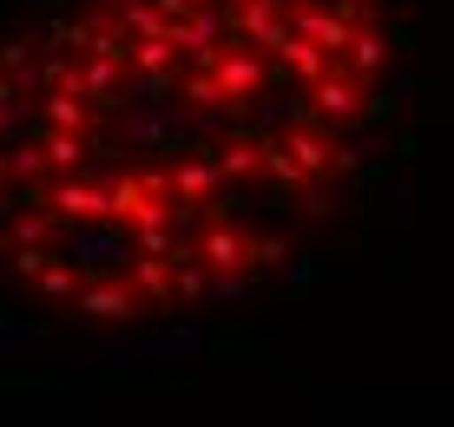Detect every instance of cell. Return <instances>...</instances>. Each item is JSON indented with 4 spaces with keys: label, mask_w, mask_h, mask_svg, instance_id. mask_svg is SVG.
<instances>
[{
    "label": "cell",
    "mask_w": 454,
    "mask_h": 427,
    "mask_svg": "<svg viewBox=\"0 0 454 427\" xmlns=\"http://www.w3.org/2000/svg\"><path fill=\"white\" fill-rule=\"evenodd\" d=\"M388 46H395V40H388L382 27H356V40H349V53H342V66H349V73L369 86V79L388 66Z\"/></svg>",
    "instance_id": "obj_7"
},
{
    "label": "cell",
    "mask_w": 454,
    "mask_h": 427,
    "mask_svg": "<svg viewBox=\"0 0 454 427\" xmlns=\"http://www.w3.org/2000/svg\"><path fill=\"white\" fill-rule=\"evenodd\" d=\"M198 257H205L211 270H244V263H250V237H244V230H231V224H217V230H205Z\"/></svg>",
    "instance_id": "obj_8"
},
{
    "label": "cell",
    "mask_w": 454,
    "mask_h": 427,
    "mask_svg": "<svg viewBox=\"0 0 454 427\" xmlns=\"http://www.w3.org/2000/svg\"><path fill=\"white\" fill-rule=\"evenodd\" d=\"M277 73H290V79H303V86H317L323 73H336V53H323L317 40H303V34H284V46H277Z\"/></svg>",
    "instance_id": "obj_6"
},
{
    "label": "cell",
    "mask_w": 454,
    "mask_h": 427,
    "mask_svg": "<svg viewBox=\"0 0 454 427\" xmlns=\"http://www.w3.org/2000/svg\"><path fill=\"white\" fill-rule=\"evenodd\" d=\"M309 105H317V125H323V132H356L369 99H363V79L336 59V73H323L317 86H309Z\"/></svg>",
    "instance_id": "obj_1"
},
{
    "label": "cell",
    "mask_w": 454,
    "mask_h": 427,
    "mask_svg": "<svg viewBox=\"0 0 454 427\" xmlns=\"http://www.w3.org/2000/svg\"><path fill=\"white\" fill-rule=\"evenodd\" d=\"M80 309L99 315V322H132V315H138V283L99 276V283H86V290H80Z\"/></svg>",
    "instance_id": "obj_5"
},
{
    "label": "cell",
    "mask_w": 454,
    "mask_h": 427,
    "mask_svg": "<svg viewBox=\"0 0 454 427\" xmlns=\"http://www.w3.org/2000/svg\"><path fill=\"white\" fill-rule=\"evenodd\" d=\"M171 59H178L171 34H165V40H138V46H132V66H138V73H171Z\"/></svg>",
    "instance_id": "obj_9"
},
{
    "label": "cell",
    "mask_w": 454,
    "mask_h": 427,
    "mask_svg": "<svg viewBox=\"0 0 454 427\" xmlns=\"http://www.w3.org/2000/svg\"><path fill=\"white\" fill-rule=\"evenodd\" d=\"M171 290H178L184 303H192V296H205L211 283H205V270H198V263H178V276H171Z\"/></svg>",
    "instance_id": "obj_10"
},
{
    "label": "cell",
    "mask_w": 454,
    "mask_h": 427,
    "mask_svg": "<svg viewBox=\"0 0 454 427\" xmlns=\"http://www.w3.org/2000/svg\"><path fill=\"white\" fill-rule=\"evenodd\" d=\"M290 244H277V237H263V244H250V263H284Z\"/></svg>",
    "instance_id": "obj_11"
},
{
    "label": "cell",
    "mask_w": 454,
    "mask_h": 427,
    "mask_svg": "<svg viewBox=\"0 0 454 427\" xmlns=\"http://www.w3.org/2000/svg\"><path fill=\"white\" fill-rule=\"evenodd\" d=\"M284 7H309V0H284Z\"/></svg>",
    "instance_id": "obj_12"
},
{
    "label": "cell",
    "mask_w": 454,
    "mask_h": 427,
    "mask_svg": "<svg viewBox=\"0 0 454 427\" xmlns=\"http://www.w3.org/2000/svg\"><path fill=\"white\" fill-rule=\"evenodd\" d=\"M217 86H224L231 105H250L263 86H270V53H257V46H231V53L217 59Z\"/></svg>",
    "instance_id": "obj_3"
},
{
    "label": "cell",
    "mask_w": 454,
    "mask_h": 427,
    "mask_svg": "<svg viewBox=\"0 0 454 427\" xmlns=\"http://www.w3.org/2000/svg\"><path fill=\"white\" fill-rule=\"evenodd\" d=\"M290 34H303V40H317L323 53H349V40H356V20L342 7H296L290 13Z\"/></svg>",
    "instance_id": "obj_4"
},
{
    "label": "cell",
    "mask_w": 454,
    "mask_h": 427,
    "mask_svg": "<svg viewBox=\"0 0 454 427\" xmlns=\"http://www.w3.org/2000/svg\"><path fill=\"white\" fill-rule=\"evenodd\" d=\"M290 13L284 0H244V7H231V46H257V53H277L290 34Z\"/></svg>",
    "instance_id": "obj_2"
}]
</instances>
